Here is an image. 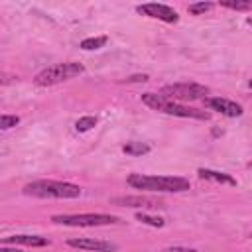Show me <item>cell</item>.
<instances>
[{"label":"cell","mask_w":252,"mask_h":252,"mask_svg":"<svg viewBox=\"0 0 252 252\" xmlns=\"http://www.w3.org/2000/svg\"><path fill=\"white\" fill-rule=\"evenodd\" d=\"M197 173H199V177H203V179H209V181H215V183L236 185V179H232L228 173H222V171H213V169H205V167H201Z\"/></svg>","instance_id":"12"},{"label":"cell","mask_w":252,"mask_h":252,"mask_svg":"<svg viewBox=\"0 0 252 252\" xmlns=\"http://www.w3.org/2000/svg\"><path fill=\"white\" fill-rule=\"evenodd\" d=\"M67 244L71 248L93 250V252H114L116 250V244H112L108 240H98V238H69Z\"/></svg>","instance_id":"9"},{"label":"cell","mask_w":252,"mask_h":252,"mask_svg":"<svg viewBox=\"0 0 252 252\" xmlns=\"http://www.w3.org/2000/svg\"><path fill=\"white\" fill-rule=\"evenodd\" d=\"M20 122V118L16 114H2L0 116V130H10Z\"/></svg>","instance_id":"17"},{"label":"cell","mask_w":252,"mask_h":252,"mask_svg":"<svg viewBox=\"0 0 252 252\" xmlns=\"http://www.w3.org/2000/svg\"><path fill=\"white\" fill-rule=\"evenodd\" d=\"M106 41H108V37H106V35H98V37H87V39H83V41H81V49H85V51L100 49V47H102Z\"/></svg>","instance_id":"14"},{"label":"cell","mask_w":252,"mask_h":252,"mask_svg":"<svg viewBox=\"0 0 252 252\" xmlns=\"http://www.w3.org/2000/svg\"><path fill=\"white\" fill-rule=\"evenodd\" d=\"M2 81H4V77H2V75H0V83H2Z\"/></svg>","instance_id":"23"},{"label":"cell","mask_w":252,"mask_h":252,"mask_svg":"<svg viewBox=\"0 0 252 252\" xmlns=\"http://www.w3.org/2000/svg\"><path fill=\"white\" fill-rule=\"evenodd\" d=\"M136 10L144 16H150V18H156V20H161V22H167V24H175L179 20V14L171 6H165V4H156V2L142 4Z\"/></svg>","instance_id":"7"},{"label":"cell","mask_w":252,"mask_h":252,"mask_svg":"<svg viewBox=\"0 0 252 252\" xmlns=\"http://www.w3.org/2000/svg\"><path fill=\"white\" fill-rule=\"evenodd\" d=\"M142 102L148 104L154 110H159L163 114H171V116H179V118H197V120H209V112L199 110V108H191L179 102H173L158 93H144L142 94Z\"/></svg>","instance_id":"3"},{"label":"cell","mask_w":252,"mask_h":252,"mask_svg":"<svg viewBox=\"0 0 252 252\" xmlns=\"http://www.w3.org/2000/svg\"><path fill=\"white\" fill-rule=\"evenodd\" d=\"M161 96L177 102V100H199L205 98L209 94V89L205 85L199 83H173V85H165L159 91Z\"/></svg>","instance_id":"6"},{"label":"cell","mask_w":252,"mask_h":252,"mask_svg":"<svg viewBox=\"0 0 252 252\" xmlns=\"http://www.w3.org/2000/svg\"><path fill=\"white\" fill-rule=\"evenodd\" d=\"M94 124H96V116H83V118H79V120L75 122V130H77V132H87V130H91Z\"/></svg>","instance_id":"16"},{"label":"cell","mask_w":252,"mask_h":252,"mask_svg":"<svg viewBox=\"0 0 252 252\" xmlns=\"http://www.w3.org/2000/svg\"><path fill=\"white\" fill-rule=\"evenodd\" d=\"M122 152L128 154V156H142V154L150 152V146L142 144V142H128V144L122 146Z\"/></svg>","instance_id":"13"},{"label":"cell","mask_w":252,"mask_h":252,"mask_svg":"<svg viewBox=\"0 0 252 252\" xmlns=\"http://www.w3.org/2000/svg\"><path fill=\"white\" fill-rule=\"evenodd\" d=\"M24 195L39 197V199H77L81 195V187L69 181H53L39 179L24 185Z\"/></svg>","instance_id":"2"},{"label":"cell","mask_w":252,"mask_h":252,"mask_svg":"<svg viewBox=\"0 0 252 252\" xmlns=\"http://www.w3.org/2000/svg\"><path fill=\"white\" fill-rule=\"evenodd\" d=\"M114 205L122 207H134V209H161L165 207L161 199L158 197H146V195H126V197H114Z\"/></svg>","instance_id":"8"},{"label":"cell","mask_w":252,"mask_h":252,"mask_svg":"<svg viewBox=\"0 0 252 252\" xmlns=\"http://www.w3.org/2000/svg\"><path fill=\"white\" fill-rule=\"evenodd\" d=\"M136 220H140V222H144V224H150V226H158V228H161V226L165 224L163 219H159V217H150V215H146V213H136Z\"/></svg>","instance_id":"15"},{"label":"cell","mask_w":252,"mask_h":252,"mask_svg":"<svg viewBox=\"0 0 252 252\" xmlns=\"http://www.w3.org/2000/svg\"><path fill=\"white\" fill-rule=\"evenodd\" d=\"M4 244H14V246H47L49 240L37 234H14V236H6L2 240Z\"/></svg>","instance_id":"11"},{"label":"cell","mask_w":252,"mask_h":252,"mask_svg":"<svg viewBox=\"0 0 252 252\" xmlns=\"http://www.w3.org/2000/svg\"><path fill=\"white\" fill-rule=\"evenodd\" d=\"M0 252H20L18 248H0Z\"/></svg>","instance_id":"22"},{"label":"cell","mask_w":252,"mask_h":252,"mask_svg":"<svg viewBox=\"0 0 252 252\" xmlns=\"http://www.w3.org/2000/svg\"><path fill=\"white\" fill-rule=\"evenodd\" d=\"M207 106L211 110H217L224 116H230V118H236V116H242V106L228 100V98H220V96H215V98H209L207 100Z\"/></svg>","instance_id":"10"},{"label":"cell","mask_w":252,"mask_h":252,"mask_svg":"<svg viewBox=\"0 0 252 252\" xmlns=\"http://www.w3.org/2000/svg\"><path fill=\"white\" fill-rule=\"evenodd\" d=\"M213 8V4L211 2H195V4H189V12L191 14H195V16H199V14H205L207 10H211Z\"/></svg>","instance_id":"18"},{"label":"cell","mask_w":252,"mask_h":252,"mask_svg":"<svg viewBox=\"0 0 252 252\" xmlns=\"http://www.w3.org/2000/svg\"><path fill=\"white\" fill-rule=\"evenodd\" d=\"M220 4L226 8H232V10H248L252 6L250 2H220Z\"/></svg>","instance_id":"19"},{"label":"cell","mask_w":252,"mask_h":252,"mask_svg":"<svg viewBox=\"0 0 252 252\" xmlns=\"http://www.w3.org/2000/svg\"><path fill=\"white\" fill-rule=\"evenodd\" d=\"M128 185L142 191L152 193H181L191 187L189 179L185 177H173V175H144V173H132L128 175Z\"/></svg>","instance_id":"1"},{"label":"cell","mask_w":252,"mask_h":252,"mask_svg":"<svg viewBox=\"0 0 252 252\" xmlns=\"http://www.w3.org/2000/svg\"><path fill=\"white\" fill-rule=\"evenodd\" d=\"M140 81H148V75H134L126 79V83H140Z\"/></svg>","instance_id":"21"},{"label":"cell","mask_w":252,"mask_h":252,"mask_svg":"<svg viewBox=\"0 0 252 252\" xmlns=\"http://www.w3.org/2000/svg\"><path fill=\"white\" fill-rule=\"evenodd\" d=\"M85 71V67L77 61H67V63H57V65H51L43 71H39L35 77H33V83L37 87H51V85H57V83H63V81H69L77 75H81Z\"/></svg>","instance_id":"4"},{"label":"cell","mask_w":252,"mask_h":252,"mask_svg":"<svg viewBox=\"0 0 252 252\" xmlns=\"http://www.w3.org/2000/svg\"><path fill=\"white\" fill-rule=\"evenodd\" d=\"M165 252H197V250L195 248H183V246H171Z\"/></svg>","instance_id":"20"},{"label":"cell","mask_w":252,"mask_h":252,"mask_svg":"<svg viewBox=\"0 0 252 252\" xmlns=\"http://www.w3.org/2000/svg\"><path fill=\"white\" fill-rule=\"evenodd\" d=\"M51 220L55 224L63 226H104V224H116L120 222L114 215H102V213H83V215H53Z\"/></svg>","instance_id":"5"}]
</instances>
